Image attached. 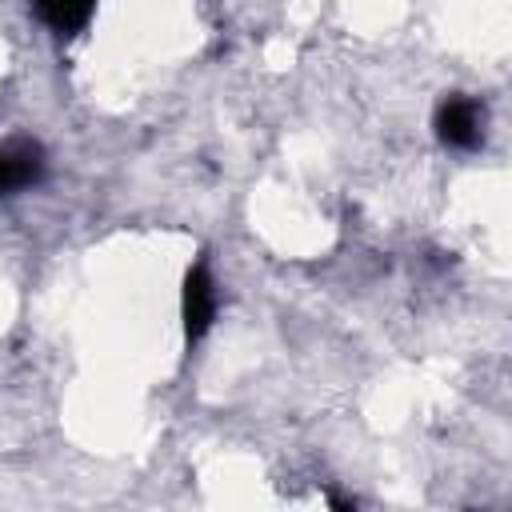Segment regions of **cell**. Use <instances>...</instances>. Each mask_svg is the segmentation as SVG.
<instances>
[{
	"label": "cell",
	"instance_id": "1",
	"mask_svg": "<svg viewBox=\"0 0 512 512\" xmlns=\"http://www.w3.org/2000/svg\"><path fill=\"white\" fill-rule=\"evenodd\" d=\"M180 312H184V336L188 340H200L208 328H212V316H216V288H212V276L204 264H192L188 276H184V296H180Z\"/></svg>",
	"mask_w": 512,
	"mask_h": 512
},
{
	"label": "cell",
	"instance_id": "4",
	"mask_svg": "<svg viewBox=\"0 0 512 512\" xmlns=\"http://www.w3.org/2000/svg\"><path fill=\"white\" fill-rule=\"evenodd\" d=\"M32 4H36L40 20H44L52 32H60V36L80 32V28L88 24L92 8H96V0H32Z\"/></svg>",
	"mask_w": 512,
	"mask_h": 512
},
{
	"label": "cell",
	"instance_id": "3",
	"mask_svg": "<svg viewBox=\"0 0 512 512\" xmlns=\"http://www.w3.org/2000/svg\"><path fill=\"white\" fill-rule=\"evenodd\" d=\"M40 176H44V152H40V144L20 140V144L0 148V196L20 192V188L36 184Z\"/></svg>",
	"mask_w": 512,
	"mask_h": 512
},
{
	"label": "cell",
	"instance_id": "2",
	"mask_svg": "<svg viewBox=\"0 0 512 512\" xmlns=\"http://www.w3.org/2000/svg\"><path fill=\"white\" fill-rule=\"evenodd\" d=\"M436 136L448 148H476L480 144V108L468 96H448L436 108Z\"/></svg>",
	"mask_w": 512,
	"mask_h": 512
}]
</instances>
